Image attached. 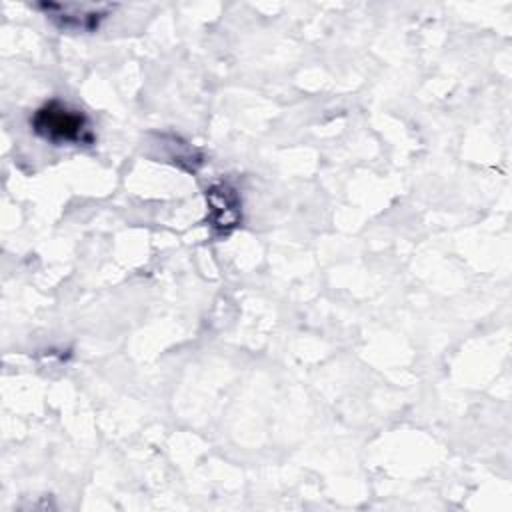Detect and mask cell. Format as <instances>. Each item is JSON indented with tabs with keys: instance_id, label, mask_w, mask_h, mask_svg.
<instances>
[{
	"instance_id": "obj_1",
	"label": "cell",
	"mask_w": 512,
	"mask_h": 512,
	"mask_svg": "<svg viewBox=\"0 0 512 512\" xmlns=\"http://www.w3.org/2000/svg\"><path fill=\"white\" fill-rule=\"evenodd\" d=\"M32 130L52 144H90L92 132L88 118L82 110H76L60 100H52L40 106L32 120Z\"/></svg>"
},
{
	"instance_id": "obj_2",
	"label": "cell",
	"mask_w": 512,
	"mask_h": 512,
	"mask_svg": "<svg viewBox=\"0 0 512 512\" xmlns=\"http://www.w3.org/2000/svg\"><path fill=\"white\" fill-rule=\"evenodd\" d=\"M206 200L210 208L208 222L216 232L228 234L240 220V202L236 192L226 184H216L206 190Z\"/></svg>"
}]
</instances>
